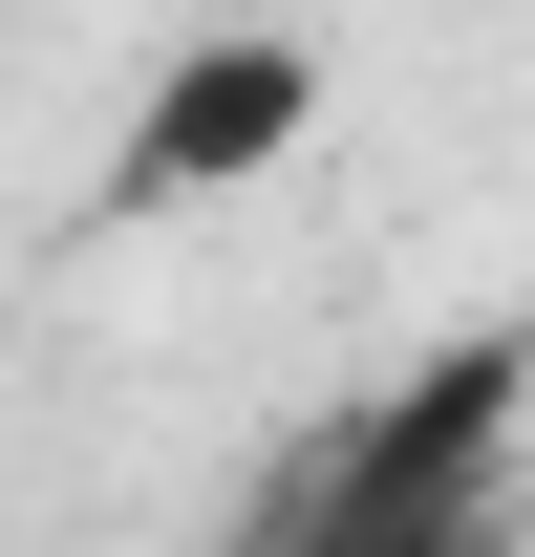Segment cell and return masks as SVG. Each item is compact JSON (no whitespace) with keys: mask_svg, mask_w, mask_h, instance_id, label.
Listing matches in <instances>:
<instances>
[{"mask_svg":"<svg viewBox=\"0 0 535 557\" xmlns=\"http://www.w3.org/2000/svg\"><path fill=\"white\" fill-rule=\"evenodd\" d=\"M514 408H535V322H471V344H428L364 429H322L258 515H278L300 557H428V536H471V493H493Z\"/></svg>","mask_w":535,"mask_h":557,"instance_id":"6da1fadb","label":"cell"},{"mask_svg":"<svg viewBox=\"0 0 535 557\" xmlns=\"http://www.w3.org/2000/svg\"><path fill=\"white\" fill-rule=\"evenodd\" d=\"M322 129V44L300 22H194L172 65H150V108H129V150H108V236H150V214H194V194H258L278 150Z\"/></svg>","mask_w":535,"mask_h":557,"instance_id":"7a4b0ae2","label":"cell"}]
</instances>
